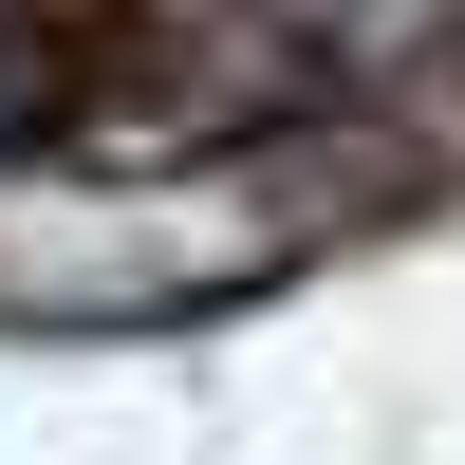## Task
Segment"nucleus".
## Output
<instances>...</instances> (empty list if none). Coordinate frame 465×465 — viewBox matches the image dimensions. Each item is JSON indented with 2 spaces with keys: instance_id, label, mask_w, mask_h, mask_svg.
I'll return each instance as SVG.
<instances>
[{
  "instance_id": "f257e3e1",
  "label": "nucleus",
  "mask_w": 465,
  "mask_h": 465,
  "mask_svg": "<svg viewBox=\"0 0 465 465\" xmlns=\"http://www.w3.org/2000/svg\"><path fill=\"white\" fill-rule=\"evenodd\" d=\"M37 112H56V74H37V37H0V149H37Z\"/></svg>"
}]
</instances>
